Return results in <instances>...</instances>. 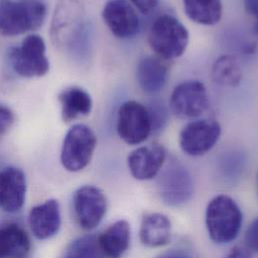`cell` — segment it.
<instances>
[{
  "instance_id": "1",
  "label": "cell",
  "mask_w": 258,
  "mask_h": 258,
  "mask_svg": "<svg viewBox=\"0 0 258 258\" xmlns=\"http://www.w3.org/2000/svg\"><path fill=\"white\" fill-rule=\"evenodd\" d=\"M53 42L70 51L81 52L87 42V25L78 0H61L54 11L51 30Z\"/></svg>"
},
{
  "instance_id": "2",
  "label": "cell",
  "mask_w": 258,
  "mask_h": 258,
  "mask_svg": "<svg viewBox=\"0 0 258 258\" xmlns=\"http://www.w3.org/2000/svg\"><path fill=\"white\" fill-rule=\"evenodd\" d=\"M189 41L186 27L174 16L162 14L151 23L147 42L156 56L163 60H172L181 56Z\"/></svg>"
},
{
  "instance_id": "3",
  "label": "cell",
  "mask_w": 258,
  "mask_h": 258,
  "mask_svg": "<svg viewBox=\"0 0 258 258\" xmlns=\"http://www.w3.org/2000/svg\"><path fill=\"white\" fill-rule=\"evenodd\" d=\"M205 221L211 240L217 244H228L239 235L243 214L232 198L219 195L209 202Z\"/></svg>"
},
{
  "instance_id": "4",
  "label": "cell",
  "mask_w": 258,
  "mask_h": 258,
  "mask_svg": "<svg viewBox=\"0 0 258 258\" xmlns=\"http://www.w3.org/2000/svg\"><path fill=\"white\" fill-rule=\"evenodd\" d=\"M46 16L43 0H0V33L16 36L39 28Z\"/></svg>"
},
{
  "instance_id": "5",
  "label": "cell",
  "mask_w": 258,
  "mask_h": 258,
  "mask_svg": "<svg viewBox=\"0 0 258 258\" xmlns=\"http://www.w3.org/2000/svg\"><path fill=\"white\" fill-rule=\"evenodd\" d=\"M194 191V178L184 164L173 159L163 165L157 175V192L165 205L182 206L191 199Z\"/></svg>"
},
{
  "instance_id": "6",
  "label": "cell",
  "mask_w": 258,
  "mask_h": 258,
  "mask_svg": "<svg viewBox=\"0 0 258 258\" xmlns=\"http://www.w3.org/2000/svg\"><path fill=\"white\" fill-rule=\"evenodd\" d=\"M97 145L95 132L87 125H73L67 132L60 151L62 166L72 172L84 169L91 161Z\"/></svg>"
},
{
  "instance_id": "7",
  "label": "cell",
  "mask_w": 258,
  "mask_h": 258,
  "mask_svg": "<svg viewBox=\"0 0 258 258\" xmlns=\"http://www.w3.org/2000/svg\"><path fill=\"white\" fill-rule=\"evenodd\" d=\"M8 59L13 71L24 78L42 77L49 70L45 42L37 34L27 35L19 46L11 47Z\"/></svg>"
},
{
  "instance_id": "8",
  "label": "cell",
  "mask_w": 258,
  "mask_h": 258,
  "mask_svg": "<svg viewBox=\"0 0 258 258\" xmlns=\"http://www.w3.org/2000/svg\"><path fill=\"white\" fill-rule=\"evenodd\" d=\"M210 99L204 83L198 80L176 85L170 94L168 109L179 119H197L209 108Z\"/></svg>"
},
{
  "instance_id": "9",
  "label": "cell",
  "mask_w": 258,
  "mask_h": 258,
  "mask_svg": "<svg viewBox=\"0 0 258 258\" xmlns=\"http://www.w3.org/2000/svg\"><path fill=\"white\" fill-rule=\"evenodd\" d=\"M116 131L126 144L138 145L144 142L152 133L146 105L135 100L122 103L117 112Z\"/></svg>"
},
{
  "instance_id": "10",
  "label": "cell",
  "mask_w": 258,
  "mask_h": 258,
  "mask_svg": "<svg viewBox=\"0 0 258 258\" xmlns=\"http://www.w3.org/2000/svg\"><path fill=\"white\" fill-rule=\"evenodd\" d=\"M222 134L220 123L211 118L196 119L181 128L178 145L188 156H203L219 141Z\"/></svg>"
},
{
  "instance_id": "11",
  "label": "cell",
  "mask_w": 258,
  "mask_h": 258,
  "mask_svg": "<svg viewBox=\"0 0 258 258\" xmlns=\"http://www.w3.org/2000/svg\"><path fill=\"white\" fill-rule=\"evenodd\" d=\"M74 210L80 227L84 230L96 228L107 211V199L97 186L84 185L74 195Z\"/></svg>"
},
{
  "instance_id": "12",
  "label": "cell",
  "mask_w": 258,
  "mask_h": 258,
  "mask_svg": "<svg viewBox=\"0 0 258 258\" xmlns=\"http://www.w3.org/2000/svg\"><path fill=\"white\" fill-rule=\"evenodd\" d=\"M102 18L108 29L118 38H130L139 30V17L128 0H108L103 7Z\"/></svg>"
},
{
  "instance_id": "13",
  "label": "cell",
  "mask_w": 258,
  "mask_h": 258,
  "mask_svg": "<svg viewBox=\"0 0 258 258\" xmlns=\"http://www.w3.org/2000/svg\"><path fill=\"white\" fill-rule=\"evenodd\" d=\"M166 161V149L159 143L132 150L127 157L131 175L137 180H149L158 175Z\"/></svg>"
},
{
  "instance_id": "14",
  "label": "cell",
  "mask_w": 258,
  "mask_h": 258,
  "mask_svg": "<svg viewBox=\"0 0 258 258\" xmlns=\"http://www.w3.org/2000/svg\"><path fill=\"white\" fill-rule=\"evenodd\" d=\"M26 178L24 172L15 166L0 170V208L8 213L18 212L24 204Z\"/></svg>"
},
{
  "instance_id": "15",
  "label": "cell",
  "mask_w": 258,
  "mask_h": 258,
  "mask_svg": "<svg viewBox=\"0 0 258 258\" xmlns=\"http://www.w3.org/2000/svg\"><path fill=\"white\" fill-rule=\"evenodd\" d=\"M29 226L33 235L39 240H45L54 236L61 223L59 204L50 199L33 207L28 216Z\"/></svg>"
},
{
  "instance_id": "16",
  "label": "cell",
  "mask_w": 258,
  "mask_h": 258,
  "mask_svg": "<svg viewBox=\"0 0 258 258\" xmlns=\"http://www.w3.org/2000/svg\"><path fill=\"white\" fill-rule=\"evenodd\" d=\"M136 80L139 88L147 95H156L167 83L168 67L156 55H145L137 63Z\"/></svg>"
},
{
  "instance_id": "17",
  "label": "cell",
  "mask_w": 258,
  "mask_h": 258,
  "mask_svg": "<svg viewBox=\"0 0 258 258\" xmlns=\"http://www.w3.org/2000/svg\"><path fill=\"white\" fill-rule=\"evenodd\" d=\"M131 229L126 220H119L108 227L99 237L98 243L104 258H121L128 250Z\"/></svg>"
},
{
  "instance_id": "18",
  "label": "cell",
  "mask_w": 258,
  "mask_h": 258,
  "mask_svg": "<svg viewBox=\"0 0 258 258\" xmlns=\"http://www.w3.org/2000/svg\"><path fill=\"white\" fill-rule=\"evenodd\" d=\"M140 242L149 248L167 245L171 240V223L160 213H151L143 217L139 229Z\"/></svg>"
},
{
  "instance_id": "19",
  "label": "cell",
  "mask_w": 258,
  "mask_h": 258,
  "mask_svg": "<svg viewBox=\"0 0 258 258\" xmlns=\"http://www.w3.org/2000/svg\"><path fill=\"white\" fill-rule=\"evenodd\" d=\"M60 115L63 122H71L81 116H87L93 108L91 95L80 87H69L58 95Z\"/></svg>"
},
{
  "instance_id": "20",
  "label": "cell",
  "mask_w": 258,
  "mask_h": 258,
  "mask_svg": "<svg viewBox=\"0 0 258 258\" xmlns=\"http://www.w3.org/2000/svg\"><path fill=\"white\" fill-rule=\"evenodd\" d=\"M30 249L25 230L17 224L0 227V258H23Z\"/></svg>"
},
{
  "instance_id": "21",
  "label": "cell",
  "mask_w": 258,
  "mask_h": 258,
  "mask_svg": "<svg viewBox=\"0 0 258 258\" xmlns=\"http://www.w3.org/2000/svg\"><path fill=\"white\" fill-rule=\"evenodd\" d=\"M182 3L185 15L195 23L212 26L222 18V0H182Z\"/></svg>"
},
{
  "instance_id": "22",
  "label": "cell",
  "mask_w": 258,
  "mask_h": 258,
  "mask_svg": "<svg viewBox=\"0 0 258 258\" xmlns=\"http://www.w3.org/2000/svg\"><path fill=\"white\" fill-rule=\"evenodd\" d=\"M211 78L219 86L238 87L242 82L243 72L236 55L230 53L220 55L212 66Z\"/></svg>"
},
{
  "instance_id": "23",
  "label": "cell",
  "mask_w": 258,
  "mask_h": 258,
  "mask_svg": "<svg viewBox=\"0 0 258 258\" xmlns=\"http://www.w3.org/2000/svg\"><path fill=\"white\" fill-rule=\"evenodd\" d=\"M246 165L245 155L237 150L226 151L218 160V171L222 178L233 181L243 173Z\"/></svg>"
},
{
  "instance_id": "24",
  "label": "cell",
  "mask_w": 258,
  "mask_h": 258,
  "mask_svg": "<svg viewBox=\"0 0 258 258\" xmlns=\"http://www.w3.org/2000/svg\"><path fill=\"white\" fill-rule=\"evenodd\" d=\"M64 258H104L99 247L98 238L92 235L83 236L72 242Z\"/></svg>"
},
{
  "instance_id": "25",
  "label": "cell",
  "mask_w": 258,
  "mask_h": 258,
  "mask_svg": "<svg viewBox=\"0 0 258 258\" xmlns=\"http://www.w3.org/2000/svg\"><path fill=\"white\" fill-rule=\"evenodd\" d=\"M146 107L150 116L152 133L161 131L167 124L169 109L161 100H152Z\"/></svg>"
},
{
  "instance_id": "26",
  "label": "cell",
  "mask_w": 258,
  "mask_h": 258,
  "mask_svg": "<svg viewBox=\"0 0 258 258\" xmlns=\"http://www.w3.org/2000/svg\"><path fill=\"white\" fill-rule=\"evenodd\" d=\"M245 244L252 253L258 254V217L252 221L246 231Z\"/></svg>"
},
{
  "instance_id": "27",
  "label": "cell",
  "mask_w": 258,
  "mask_h": 258,
  "mask_svg": "<svg viewBox=\"0 0 258 258\" xmlns=\"http://www.w3.org/2000/svg\"><path fill=\"white\" fill-rule=\"evenodd\" d=\"M14 114L12 110L4 104H0V136L3 135L13 124Z\"/></svg>"
},
{
  "instance_id": "28",
  "label": "cell",
  "mask_w": 258,
  "mask_h": 258,
  "mask_svg": "<svg viewBox=\"0 0 258 258\" xmlns=\"http://www.w3.org/2000/svg\"><path fill=\"white\" fill-rule=\"evenodd\" d=\"M128 1L141 14L147 15L151 13L158 6L160 0H128Z\"/></svg>"
},
{
  "instance_id": "29",
  "label": "cell",
  "mask_w": 258,
  "mask_h": 258,
  "mask_svg": "<svg viewBox=\"0 0 258 258\" xmlns=\"http://www.w3.org/2000/svg\"><path fill=\"white\" fill-rule=\"evenodd\" d=\"M245 11L255 20L253 29L258 37V0H243Z\"/></svg>"
},
{
  "instance_id": "30",
  "label": "cell",
  "mask_w": 258,
  "mask_h": 258,
  "mask_svg": "<svg viewBox=\"0 0 258 258\" xmlns=\"http://www.w3.org/2000/svg\"><path fill=\"white\" fill-rule=\"evenodd\" d=\"M225 258H252V252L243 246H236L232 248Z\"/></svg>"
},
{
  "instance_id": "31",
  "label": "cell",
  "mask_w": 258,
  "mask_h": 258,
  "mask_svg": "<svg viewBox=\"0 0 258 258\" xmlns=\"http://www.w3.org/2000/svg\"><path fill=\"white\" fill-rule=\"evenodd\" d=\"M163 258H185L182 256H167V257H163Z\"/></svg>"
},
{
  "instance_id": "32",
  "label": "cell",
  "mask_w": 258,
  "mask_h": 258,
  "mask_svg": "<svg viewBox=\"0 0 258 258\" xmlns=\"http://www.w3.org/2000/svg\"><path fill=\"white\" fill-rule=\"evenodd\" d=\"M257 181H258V174H257Z\"/></svg>"
}]
</instances>
